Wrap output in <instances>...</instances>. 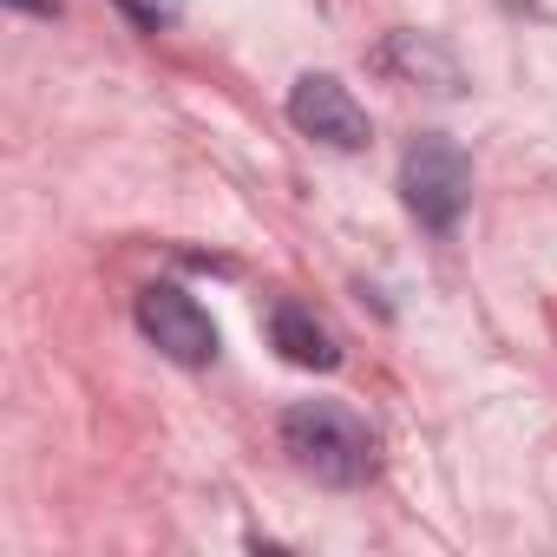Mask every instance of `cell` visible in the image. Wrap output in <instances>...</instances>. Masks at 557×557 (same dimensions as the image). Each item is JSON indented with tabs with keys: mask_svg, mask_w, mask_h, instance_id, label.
<instances>
[{
	"mask_svg": "<svg viewBox=\"0 0 557 557\" xmlns=\"http://www.w3.org/2000/svg\"><path fill=\"white\" fill-rule=\"evenodd\" d=\"M400 203L433 236L459 230V216L472 203V158H466V145L446 138V132H420L407 145V158H400Z\"/></svg>",
	"mask_w": 557,
	"mask_h": 557,
	"instance_id": "cell-2",
	"label": "cell"
},
{
	"mask_svg": "<svg viewBox=\"0 0 557 557\" xmlns=\"http://www.w3.org/2000/svg\"><path fill=\"white\" fill-rule=\"evenodd\" d=\"M289 125H296L302 138H315V145H329V151H361V145L374 138L368 106H361L335 73H302V79L289 86Z\"/></svg>",
	"mask_w": 557,
	"mask_h": 557,
	"instance_id": "cell-4",
	"label": "cell"
},
{
	"mask_svg": "<svg viewBox=\"0 0 557 557\" xmlns=\"http://www.w3.org/2000/svg\"><path fill=\"white\" fill-rule=\"evenodd\" d=\"M112 8H119L132 27H145V34H164V27L184 21V0H112Z\"/></svg>",
	"mask_w": 557,
	"mask_h": 557,
	"instance_id": "cell-7",
	"label": "cell"
},
{
	"mask_svg": "<svg viewBox=\"0 0 557 557\" xmlns=\"http://www.w3.org/2000/svg\"><path fill=\"white\" fill-rule=\"evenodd\" d=\"M269 348L283 355L289 368H309V374H335L342 368V342L329 335V322L302 302H275L269 309Z\"/></svg>",
	"mask_w": 557,
	"mask_h": 557,
	"instance_id": "cell-5",
	"label": "cell"
},
{
	"mask_svg": "<svg viewBox=\"0 0 557 557\" xmlns=\"http://www.w3.org/2000/svg\"><path fill=\"white\" fill-rule=\"evenodd\" d=\"M283 453H289V466H296L302 479H315V485H329V492H355V485H368L374 466H381L374 433H368L348 407H335V400H296V407L283 413Z\"/></svg>",
	"mask_w": 557,
	"mask_h": 557,
	"instance_id": "cell-1",
	"label": "cell"
},
{
	"mask_svg": "<svg viewBox=\"0 0 557 557\" xmlns=\"http://www.w3.org/2000/svg\"><path fill=\"white\" fill-rule=\"evenodd\" d=\"M138 329H145V342H151L164 361H177V368H210V361H216V322H210V309H203L197 296H184L177 283L138 289Z\"/></svg>",
	"mask_w": 557,
	"mask_h": 557,
	"instance_id": "cell-3",
	"label": "cell"
},
{
	"mask_svg": "<svg viewBox=\"0 0 557 557\" xmlns=\"http://www.w3.org/2000/svg\"><path fill=\"white\" fill-rule=\"evenodd\" d=\"M374 66L394 73V79H407V86H426V92H459V66H453V53H446L440 40H426V34H394V40L381 47Z\"/></svg>",
	"mask_w": 557,
	"mask_h": 557,
	"instance_id": "cell-6",
	"label": "cell"
},
{
	"mask_svg": "<svg viewBox=\"0 0 557 557\" xmlns=\"http://www.w3.org/2000/svg\"><path fill=\"white\" fill-rule=\"evenodd\" d=\"M14 8H27V14H47V21L60 14V8H53V0H14Z\"/></svg>",
	"mask_w": 557,
	"mask_h": 557,
	"instance_id": "cell-8",
	"label": "cell"
}]
</instances>
